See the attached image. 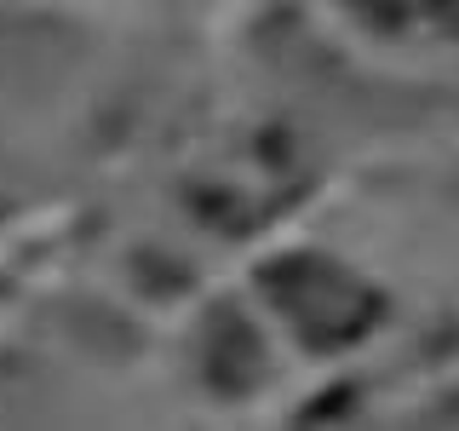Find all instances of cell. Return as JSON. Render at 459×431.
<instances>
[{"instance_id": "cell-1", "label": "cell", "mask_w": 459, "mask_h": 431, "mask_svg": "<svg viewBox=\"0 0 459 431\" xmlns=\"http://www.w3.org/2000/svg\"><path fill=\"white\" fill-rule=\"evenodd\" d=\"M270 287H276L281 311L316 339H351L373 311L362 282H351L327 259H287V265L270 270Z\"/></svg>"}]
</instances>
